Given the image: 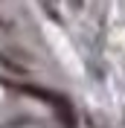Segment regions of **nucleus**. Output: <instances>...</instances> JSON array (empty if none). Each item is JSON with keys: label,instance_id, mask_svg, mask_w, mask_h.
Returning a JSON list of instances; mask_svg holds the SVG:
<instances>
[{"label": "nucleus", "instance_id": "f257e3e1", "mask_svg": "<svg viewBox=\"0 0 125 128\" xmlns=\"http://www.w3.org/2000/svg\"><path fill=\"white\" fill-rule=\"evenodd\" d=\"M0 64H3L9 73H15V76H24V79H29V76H32L29 67H26V64H20L18 58H12L9 52H0Z\"/></svg>", "mask_w": 125, "mask_h": 128}]
</instances>
